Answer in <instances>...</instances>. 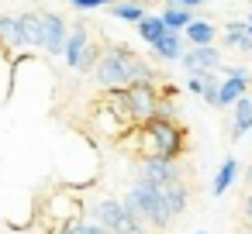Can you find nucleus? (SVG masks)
I'll return each instance as SVG.
<instances>
[{
    "label": "nucleus",
    "mask_w": 252,
    "mask_h": 234,
    "mask_svg": "<svg viewBox=\"0 0 252 234\" xmlns=\"http://www.w3.org/2000/svg\"><path fill=\"white\" fill-rule=\"evenodd\" d=\"M94 79H97V86L104 93L128 90V86H156L159 83L156 69L145 59H138L131 49H125V45H104L100 49V59L94 66Z\"/></svg>",
    "instance_id": "nucleus-1"
},
{
    "label": "nucleus",
    "mask_w": 252,
    "mask_h": 234,
    "mask_svg": "<svg viewBox=\"0 0 252 234\" xmlns=\"http://www.w3.org/2000/svg\"><path fill=\"white\" fill-rule=\"evenodd\" d=\"M118 145L138 152L142 158H166V162H176V158L187 152V131H183V124H176L173 117H152V121L131 128Z\"/></svg>",
    "instance_id": "nucleus-2"
},
{
    "label": "nucleus",
    "mask_w": 252,
    "mask_h": 234,
    "mask_svg": "<svg viewBox=\"0 0 252 234\" xmlns=\"http://www.w3.org/2000/svg\"><path fill=\"white\" fill-rule=\"evenodd\" d=\"M121 203H125L142 224H152L156 231H166V227L173 224V213H169V207H166V200H162V189H156V186L135 182Z\"/></svg>",
    "instance_id": "nucleus-3"
},
{
    "label": "nucleus",
    "mask_w": 252,
    "mask_h": 234,
    "mask_svg": "<svg viewBox=\"0 0 252 234\" xmlns=\"http://www.w3.org/2000/svg\"><path fill=\"white\" fill-rule=\"evenodd\" d=\"M94 224L107 234H145V224L121 203V200H100L94 203Z\"/></svg>",
    "instance_id": "nucleus-4"
},
{
    "label": "nucleus",
    "mask_w": 252,
    "mask_h": 234,
    "mask_svg": "<svg viewBox=\"0 0 252 234\" xmlns=\"http://www.w3.org/2000/svg\"><path fill=\"white\" fill-rule=\"evenodd\" d=\"M63 59H66V66L76 69V73H90V69L97 66L100 49H97V42H90V28H87V25H73V28H69Z\"/></svg>",
    "instance_id": "nucleus-5"
},
{
    "label": "nucleus",
    "mask_w": 252,
    "mask_h": 234,
    "mask_svg": "<svg viewBox=\"0 0 252 234\" xmlns=\"http://www.w3.org/2000/svg\"><path fill=\"white\" fill-rule=\"evenodd\" d=\"M183 172L176 169V162H166V158H138L135 165V182H145V186H169L173 179H180Z\"/></svg>",
    "instance_id": "nucleus-6"
},
{
    "label": "nucleus",
    "mask_w": 252,
    "mask_h": 234,
    "mask_svg": "<svg viewBox=\"0 0 252 234\" xmlns=\"http://www.w3.org/2000/svg\"><path fill=\"white\" fill-rule=\"evenodd\" d=\"M38 21H42V49H45L49 55H63L66 38H69V28H66L63 14H56V11H38Z\"/></svg>",
    "instance_id": "nucleus-7"
},
{
    "label": "nucleus",
    "mask_w": 252,
    "mask_h": 234,
    "mask_svg": "<svg viewBox=\"0 0 252 234\" xmlns=\"http://www.w3.org/2000/svg\"><path fill=\"white\" fill-rule=\"evenodd\" d=\"M245 93H249V73H245V66H228V76L221 79V90H218V107H231Z\"/></svg>",
    "instance_id": "nucleus-8"
},
{
    "label": "nucleus",
    "mask_w": 252,
    "mask_h": 234,
    "mask_svg": "<svg viewBox=\"0 0 252 234\" xmlns=\"http://www.w3.org/2000/svg\"><path fill=\"white\" fill-rule=\"evenodd\" d=\"M180 62H183V69H190V76H200V73H214V69H221V49H218V45L187 49Z\"/></svg>",
    "instance_id": "nucleus-9"
},
{
    "label": "nucleus",
    "mask_w": 252,
    "mask_h": 234,
    "mask_svg": "<svg viewBox=\"0 0 252 234\" xmlns=\"http://www.w3.org/2000/svg\"><path fill=\"white\" fill-rule=\"evenodd\" d=\"M0 45H4L7 55L28 52V45L21 38V28H18V18H11V14H0Z\"/></svg>",
    "instance_id": "nucleus-10"
},
{
    "label": "nucleus",
    "mask_w": 252,
    "mask_h": 234,
    "mask_svg": "<svg viewBox=\"0 0 252 234\" xmlns=\"http://www.w3.org/2000/svg\"><path fill=\"white\" fill-rule=\"evenodd\" d=\"M162 200H166V207H169V213H173V220L187 210V203H190V186H187V179L180 176V179H173L169 186H162Z\"/></svg>",
    "instance_id": "nucleus-11"
},
{
    "label": "nucleus",
    "mask_w": 252,
    "mask_h": 234,
    "mask_svg": "<svg viewBox=\"0 0 252 234\" xmlns=\"http://www.w3.org/2000/svg\"><path fill=\"white\" fill-rule=\"evenodd\" d=\"M183 52H187V45H183V35H180V31H166V35L152 45V55L162 59V62H176V59H183Z\"/></svg>",
    "instance_id": "nucleus-12"
},
{
    "label": "nucleus",
    "mask_w": 252,
    "mask_h": 234,
    "mask_svg": "<svg viewBox=\"0 0 252 234\" xmlns=\"http://www.w3.org/2000/svg\"><path fill=\"white\" fill-rule=\"evenodd\" d=\"M252 131V97L245 93L238 104H231V141Z\"/></svg>",
    "instance_id": "nucleus-13"
},
{
    "label": "nucleus",
    "mask_w": 252,
    "mask_h": 234,
    "mask_svg": "<svg viewBox=\"0 0 252 234\" xmlns=\"http://www.w3.org/2000/svg\"><path fill=\"white\" fill-rule=\"evenodd\" d=\"M190 93H197V97H204L211 107H218V90H221V79H218V73H200V76H190Z\"/></svg>",
    "instance_id": "nucleus-14"
},
{
    "label": "nucleus",
    "mask_w": 252,
    "mask_h": 234,
    "mask_svg": "<svg viewBox=\"0 0 252 234\" xmlns=\"http://www.w3.org/2000/svg\"><path fill=\"white\" fill-rule=\"evenodd\" d=\"M18 28H21V38L32 49H42V21H38V11H28V14H18Z\"/></svg>",
    "instance_id": "nucleus-15"
},
{
    "label": "nucleus",
    "mask_w": 252,
    "mask_h": 234,
    "mask_svg": "<svg viewBox=\"0 0 252 234\" xmlns=\"http://www.w3.org/2000/svg\"><path fill=\"white\" fill-rule=\"evenodd\" d=\"M111 14H114L118 21L142 25V21H145V4H142V0H114V4H111Z\"/></svg>",
    "instance_id": "nucleus-16"
},
{
    "label": "nucleus",
    "mask_w": 252,
    "mask_h": 234,
    "mask_svg": "<svg viewBox=\"0 0 252 234\" xmlns=\"http://www.w3.org/2000/svg\"><path fill=\"white\" fill-rule=\"evenodd\" d=\"M183 42H190L193 49H204V45H214V25H207V21H190L187 28H183Z\"/></svg>",
    "instance_id": "nucleus-17"
},
{
    "label": "nucleus",
    "mask_w": 252,
    "mask_h": 234,
    "mask_svg": "<svg viewBox=\"0 0 252 234\" xmlns=\"http://www.w3.org/2000/svg\"><path fill=\"white\" fill-rule=\"evenodd\" d=\"M235 176H238V162H235V155H228V158L218 165V176H214V182H211V193H214V196H224L228 186L235 182Z\"/></svg>",
    "instance_id": "nucleus-18"
},
{
    "label": "nucleus",
    "mask_w": 252,
    "mask_h": 234,
    "mask_svg": "<svg viewBox=\"0 0 252 234\" xmlns=\"http://www.w3.org/2000/svg\"><path fill=\"white\" fill-rule=\"evenodd\" d=\"M159 18H162L166 31H183V28H187V25L193 21V14H190L187 7H176V4H169V7H166V11H162Z\"/></svg>",
    "instance_id": "nucleus-19"
},
{
    "label": "nucleus",
    "mask_w": 252,
    "mask_h": 234,
    "mask_svg": "<svg viewBox=\"0 0 252 234\" xmlns=\"http://www.w3.org/2000/svg\"><path fill=\"white\" fill-rule=\"evenodd\" d=\"M138 35H142V42H149V49L166 35V25H162V18L159 14H145V21L138 25Z\"/></svg>",
    "instance_id": "nucleus-20"
},
{
    "label": "nucleus",
    "mask_w": 252,
    "mask_h": 234,
    "mask_svg": "<svg viewBox=\"0 0 252 234\" xmlns=\"http://www.w3.org/2000/svg\"><path fill=\"white\" fill-rule=\"evenodd\" d=\"M11 83H14V76H11V55L0 49V104L11 97Z\"/></svg>",
    "instance_id": "nucleus-21"
},
{
    "label": "nucleus",
    "mask_w": 252,
    "mask_h": 234,
    "mask_svg": "<svg viewBox=\"0 0 252 234\" xmlns=\"http://www.w3.org/2000/svg\"><path fill=\"white\" fill-rule=\"evenodd\" d=\"M76 11H97V7H107L111 0H69Z\"/></svg>",
    "instance_id": "nucleus-22"
},
{
    "label": "nucleus",
    "mask_w": 252,
    "mask_h": 234,
    "mask_svg": "<svg viewBox=\"0 0 252 234\" xmlns=\"http://www.w3.org/2000/svg\"><path fill=\"white\" fill-rule=\"evenodd\" d=\"M73 234H107L104 227H97L94 220H80L76 227H73Z\"/></svg>",
    "instance_id": "nucleus-23"
},
{
    "label": "nucleus",
    "mask_w": 252,
    "mask_h": 234,
    "mask_svg": "<svg viewBox=\"0 0 252 234\" xmlns=\"http://www.w3.org/2000/svg\"><path fill=\"white\" fill-rule=\"evenodd\" d=\"M169 4H176V7H187V11H193V7L207 4V0H169Z\"/></svg>",
    "instance_id": "nucleus-24"
},
{
    "label": "nucleus",
    "mask_w": 252,
    "mask_h": 234,
    "mask_svg": "<svg viewBox=\"0 0 252 234\" xmlns=\"http://www.w3.org/2000/svg\"><path fill=\"white\" fill-rule=\"evenodd\" d=\"M238 52H245V55H252V38H249V35H245V42L238 45Z\"/></svg>",
    "instance_id": "nucleus-25"
},
{
    "label": "nucleus",
    "mask_w": 252,
    "mask_h": 234,
    "mask_svg": "<svg viewBox=\"0 0 252 234\" xmlns=\"http://www.w3.org/2000/svg\"><path fill=\"white\" fill-rule=\"evenodd\" d=\"M245 31H249V38H252V25H245Z\"/></svg>",
    "instance_id": "nucleus-26"
},
{
    "label": "nucleus",
    "mask_w": 252,
    "mask_h": 234,
    "mask_svg": "<svg viewBox=\"0 0 252 234\" xmlns=\"http://www.w3.org/2000/svg\"><path fill=\"white\" fill-rule=\"evenodd\" d=\"M249 189H252V169H249Z\"/></svg>",
    "instance_id": "nucleus-27"
},
{
    "label": "nucleus",
    "mask_w": 252,
    "mask_h": 234,
    "mask_svg": "<svg viewBox=\"0 0 252 234\" xmlns=\"http://www.w3.org/2000/svg\"><path fill=\"white\" fill-rule=\"evenodd\" d=\"M245 25H252V14H249V21H245Z\"/></svg>",
    "instance_id": "nucleus-28"
},
{
    "label": "nucleus",
    "mask_w": 252,
    "mask_h": 234,
    "mask_svg": "<svg viewBox=\"0 0 252 234\" xmlns=\"http://www.w3.org/2000/svg\"><path fill=\"white\" fill-rule=\"evenodd\" d=\"M0 49H4V45H0Z\"/></svg>",
    "instance_id": "nucleus-29"
},
{
    "label": "nucleus",
    "mask_w": 252,
    "mask_h": 234,
    "mask_svg": "<svg viewBox=\"0 0 252 234\" xmlns=\"http://www.w3.org/2000/svg\"><path fill=\"white\" fill-rule=\"evenodd\" d=\"M200 234H204V231H200Z\"/></svg>",
    "instance_id": "nucleus-30"
}]
</instances>
